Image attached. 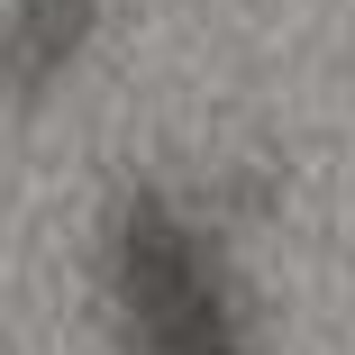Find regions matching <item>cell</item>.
I'll return each mask as SVG.
<instances>
[{
	"label": "cell",
	"instance_id": "1",
	"mask_svg": "<svg viewBox=\"0 0 355 355\" xmlns=\"http://www.w3.org/2000/svg\"><path fill=\"white\" fill-rule=\"evenodd\" d=\"M92 28V0H28L10 46H0V83H46L64 55H73V37Z\"/></svg>",
	"mask_w": 355,
	"mask_h": 355
}]
</instances>
